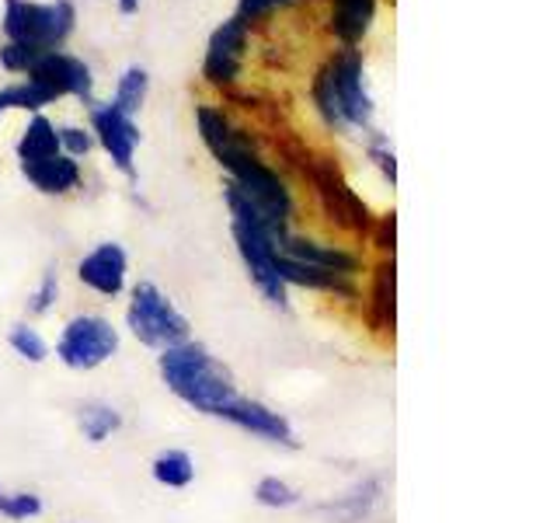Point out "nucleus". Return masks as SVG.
Here are the masks:
<instances>
[{"label": "nucleus", "instance_id": "1", "mask_svg": "<svg viewBox=\"0 0 557 523\" xmlns=\"http://www.w3.org/2000/svg\"><path fill=\"white\" fill-rule=\"evenodd\" d=\"M196 126H199L206 150L216 157V165L226 174H231V185L258 209L261 220L272 227V234L275 238L289 234L293 217H296L293 188L286 185L283 174L258 154L251 133H244L231 115L223 109H213V105H199Z\"/></svg>", "mask_w": 557, "mask_h": 523}, {"label": "nucleus", "instance_id": "2", "mask_svg": "<svg viewBox=\"0 0 557 523\" xmlns=\"http://www.w3.org/2000/svg\"><path fill=\"white\" fill-rule=\"evenodd\" d=\"M157 377L185 409L206 418H220L240 394L234 370L199 339H185L157 353Z\"/></svg>", "mask_w": 557, "mask_h": 523}, {"label": "nucleus", "instance_id": "3", "mask_svg": "<svg viewBox=\"0 0 557 523\" xmlns=\"http://www.w3.org/2000/svg\"><path fill=\"white\" fill-rule=\"evenodd\" d=\"M313 105H318L324 126L335 133L366 136L373 130L376 105L356 49H345L321 66V74L313 77Z\"/></svg>", "mask_w": 557, "mask_h": 523}, {"label": "nucleus", "instance_id": "4", "mask_svg": "<svg viewBox=\"0 0 557 523\" xmlns=\"http://www.w3.org/2000/svg\"><path fill=\"white\" fill-rule=\"evenodd\" d=\"M223 203L231 209V234L237 244V255L248 269L251 287L261 293V301L275 311H289V287L278 276V248L272 227L261 220L258 209L240 196V192L226 182L223 185Z\"/></svg>", "mask_w": 557, "mask_h": 523}, {"label": "nucleus", "instance_id": "5", "mask_svg": "<svg viewBox=\"0 0 557 523\" xmlns=\"http://www.w3.org/2000/svg\"><path fill=\"white\" fill-rule=\"evenodd\" d=\"M126 293H129L126 331L139 345L153 349V353H164V349L191 339V321L185 318V311L171 301L168 290L150 283V279H139Z\"/></svg>", "mask_w": 557, "mask_h": 523}, {"label": "nucleus", "instance_id": "6", "mask_svg": "<svg viewBox=\"0 0 557 523\" xmlns=\"http://www.w3.org/2000/svg\"><path fill=\"white\" fill-rule=\"evenodd\" d=\"M304 174L313 188V196H318L324 220L335 227V231L370 238V227L376 217L370 214V206L362 203V196L352 188V182L345 179V171L331 161V157H307Z\"/></svg>", "mask_w": 557, "mask_h": 523}, {"label": "nucleus", "instance_id": "7", "mask_svg": "<svg viewBox=\"0 0 557 523\" xmlns=\"http://www.w3.org/2000/svg\"><path fill=\"white\" fill-rule=\"evenodd\" d=\"M122 349V331L95 311H77L74 318H66L57 336V360L74 374L101 370L104 363H112Z\"/></svg>", "mask_w": 557, "mask_h": 523}, {"label": "nucleus", "instance_id": "8", "mask_svg": "<svg viewBox=\"0 0 557 523\" xmlns=\"http://www.w3.org/2000/svg\"><path fill=\"white\" fill-rule=\"evenodd\" d=\"M77 11L70 0L57 4H32V0H4V35L14 46H28L39 52L60 49L74 32Z\"/></svg>", "mask_w": 557, "mask_h": 523}, {"label": "nucleus", "instance_id": "9", "mask_svg": "<svg viewBox=\"0 0 557 523\" xmlns=\"http://www.w3.org/2000/svg\"><path fill=\"white\" fill-rule=\"evenodd\" d=\"M220 423H231L234 429L255 436V440L278 447V450H300V433L289 423L286 412H278L265 401H258L251 394H237L231 405L223 409Z\"/></svg>", "mask_w": 557, "mask_h": 523}, {"label": "nucleus", "instance_id": "10", "mask_svg": "<svg viewBox=\"0 0 557 523\" xmlns=\"http://www.w3.org/2000/svg\"><path fill=\"white\" fill-rule=\"evenodd\" d=\"M25 77L35 81L39 87H46V92L52 95V101L66 98V95H74L81 101H91V95H95L91 66H87L84 60H77V57H66V52H60V49L39 52L35 63L25 70Z\"/></svg>", "mask_w": 557, "mask_h": 523}, {"label": "nucleus", "instance_id": "11", "mask_svg": "<svg viewBox=\"0 0 557 523\" xmlns=\"http://www.w3.org/2000/svg\"><path fill=\"white\" fill-rule=\"evenodd\" d=\"M77 283L104 301H115L129 290V255L119 241H101L77 258Z\"/></svg>", "mask_w": 557, "mask_h": 523}, {"label": "nucleus", "instance_id": "12", "mask_svg": "<svg viewBox=\"0 0 557 523\" xmlns=\"http://www.w3.org/2000/svg\"><path fill=\"white\" fill-rule=\"evenodd\" d=\"M362 318H366V331L376 342H394L397 336V266L394 255L380 258L373 272H370V287H366L362 296Z\"/></svg>", "mask_w": 557, "mask_h": 523}, {"label": "nucleus", "instance_id": "13", "mask_svg": "<svg viewBox=\"0 0 557 523\" xmlns=\"http://www.w3.org/2000/svg\"><path fill=\"white\" fill-rule=\"evenodd\" d=\"M91 133L95 144H101V150L112 157V165L119 174H126L129 182H136V147H139V126L129 119L115 112L112 105H98L91 109Z\"/></svg>", "mask_w": 557, "mask_h": 523}, {"label": "nucleus", "instance_id": "14", "mask_svg": "<svg viewBox=\"0 0 557 523\" xmlns=\"http://www.w3.org/2000/svg\"><path fill=\"white\" fill-rule=\"evenodd\" d=\"M278 255H286L293 262H304V266L313 269H327V272H342V276H356L362 272V255L345 248V244L335 241H318V238H304V234H283L275 238Z\"/></svg>", "mask_w": 557, "mask_h": 523}, {"label": "nucleus", "instance_id": "15", "mask_svg": "<svg viewBox=\"0 0 557 523\" xmlns=\"http://www.w3.org/2000/svg\"><path fill=\"white\" fill-rule=\"evenodd\" d=\"M248 25L231 17L223 22L213 35H209V49H206V63H202V74L209 84L226 87L240 77V66H244V49H248Z\"/></svg>", "mask_w": 557, "mask_h": 523}, {"label": "nucleus", "instance_id": "16", "mask_svg": "<svg viewBox=\"0 0 557 523\" xmlns=\"http://www.w3.org/2000/svg\"><path fill=\"white\" fill-rule=\"evenodd\" d=\"M17 171H22V179L35 192H42V196H70V192H77L84 182L81 161H74V157H66V154L46 157V161H22Z\"/></svg>", "mask_w": 557, "mask_h": 523}, {"label": "nucleus", "instance_id": "17", "mask_svg": "<svg viewBox=\"0 0 557 523\" xmlns=\"http://www.w3.org/2000/svg\"><path fill=\"white\" fill-rule=\"evenodd\" d=\"M383 502V482L380 478H362L348 492L327 499L318 506V513L327 516V523H362L376 513V506Z\"/></svg>", "mask_w": 557, "mask_h": 523}, {"label": "nucleus", "instance_id": "18", "mask_svg": "<svg viewBox=\"0 0 557 523\" xmlns=\"http://www.w3.org/2000/svg\"><path fill=\"white\" fill-rule=\"evenodd\" d=\"M122 426H126V415H122V409L112 405V401L91 398L77 405V433L91 447L109 443L115 433H122Z\"/></svg>", "mask_w": 557, "mask_h": 523}, {"label": "nucleus", "instance_id": "19", "mask_svg": "<svg viewBox=\"0 0 557 523\" xmlns=\"http://www.w3.org/2000/svg\"><path fill=\"white\" fill-rule=\"evenodd\" d=\"M150 478L161 488H171V492H185V488L196 482V458L182 447L157 450L150 461Z\"/></svg>", "mask_w": 557, "mask_h": 523}, {"label": "nucleus", "instance_id": "20", "mask_svg": "<svg viewBox=\"0 0 557 523\" xmlns=\"http://www.w3.org/2000/svg\"><path fill=\"white\" fill-rule=\"evenodd\" d=\"M376 17V0H331V28L342 42L356 46Z\"/></svg>", "mask_w": 557, "mask_h": 523}, {"label": "nucleus", "instance_id": "21", "mask_svg": "<svg viewBox=\"0 0 557 523\" xmlns=\"http://www.w3.org/2000/svg\"><path fill=\"white\" fill-rule=\"evenodd\" d=\"M14 154H17V165H22V161H46V157L63 154L57 122H49L46 115H32L28 126L22 130V136H17Z\"/></svg>", "mask_w": 557, "mask_h": 523}, {"label": "nucleus", "instance_id": "22", "mask_svg": "<svg viewBox=\"0 0 557 523\" xmlns=\"http://www.w3.org/2000/svg\"><path fill=\"white\" fill-rule=\"evenodd\" d=\"M8 345H11V353L22 363H28V366H42L52 356V345L46 342V336L35 325H28V321H14L11 325Z\"/></svg>", "mask_w": 557, "mask_h": 523}, {"label": "nucleus", "instance_id": "23", "mask_svg": "<svg viewBox=\"0 0 557 523\" xmlns=\"http://www.w3.org/2000/svg\"><path fill=\"white\" fill-rule=\"evenodd\" d=\"M150 95V77H147V70L144 66H129L126 74L119 77L115 84V95H112V109L122 112V115H136L139 109H144V101Z\"/></svg>", "mask_w": 557, "mask_h": 523}, {"label": "nucleus", "instance_id": "24", "mask_svg": "<svg viewBox=\"0 0 557 523\" xmlns=\"http://www.w3.org/2000/svg\"><path fill=\"white\" fill-rule=\"evenodd\" d=\"M255 502L265 506V510H296V506L304 502V492L296 488L289 478L283 475H265L255 482Z\"/></svg>", "mask_w": 557, "mask_h": 523}, {"label": "nucleus", "instance_id": "25", "mask_svg": "<svg viewBox=\"0 0 557 523\" xmlns=\"http://www.w3.org/2000/svg\"><path fill=\"white\" fill-rule=\"evenodd\" d=\"M46 513V499L32 488H8L0 485V516L11 523H28Z\"/></svg>", "mask_w": 557, "mask_h": 523}, {"label": "nucleus", "instance_id": "26", "mask_svg": "<svg viewBox=\"0 0 557 523\" xmlns=\"http://www.w3.org/2000/svg\"><path fill=\"white\" fill-rule=\"evenodd\" d=\"M60 293H63V283H60V266H46V272L39 276V283H35V290L28 293L25 311L32 314V318H46V314L57 311Z\"/></svg>", "mask_w": 557, "mask_h": 523}, {"label": "nucleus", "instance_id": "27", "mask_svg": "<svg viewBox=\"0 0 557 523\" xmlns=\"http://www.w3.org/2000/svg\"><path fill=\"white\" fill-rule=\"evenodd\" d=\"M366 157H370L373 168L383 174V182H387V185L394 188V185H397V157H394L391 139L383 136L380 130H370V133H366Z\"/></svg>", "mask_w": 557, "mask_h": 523}, {"label": "nucleus", "instance_id": "28", "mask_svg": "<svg viewBox=\"0 0 557 523\" xmlns=\"http://www.w3.org/2000/svg\"><path fill=\"white\" fill-rule=\"evenodd\" d=\"M296 0H240L237 4V22H244V25H261L265 17H272L275 11H283V8H293Z\"/></svg>", "mask_w": 557, "mask_h": 523}, {"label": "nucleus", "instance_id": "29", "mask_svg": "<svg viewBox=\"0 0 557 523\" xmlns=\"http://www.w3.org/2000/svg\"><path fill=\"white\" fill-rule=\"evenodd\" d=\"M60 133V150L66 157H74V161H81V157H87L95 150V133L84 130V126H57Z\"/></svg>", "mask_w": 557, "mask_h": 523}, {"label": "nucleus", "instance_id": "30", "mask_svg": "<svg viewBox=\"0 0 557 523\" xmlns=\"http://www.w3.org/2000/svg\"><path fill=\"white\" fill-rule=\"evenodd\" d=\"M370 238H373V244H376L380 258H391V255H394V238H397V217H394V214L376 217L373 227H370Z\"/></svg>", "mask_w": 557, "mask_h": 523}, {"label": "nucleus", "instance_id": "31", "mask_svg": "<svg viewBox=\"0 0 557 523\" xmlns=\"http://www.w3.org/2000/svg\"><path fill=\"white\" fill-rule=\"evenodd\" d=\"M136 8H139V0H119V11L122 14H133Z\"/></svg>", "mask_w": 557, "mask_h": 523}, {"label": "nucleus", "instance_id": "32", "mask_svg": "<svg viewBox=\"0 0 557 523\" xmlns=\"http://www.w3.org/2000/svg\"><path fill=\"white\" fill-rule=\"evenodd\" d=\"M0 115H4V109H0Z\"/></svg>", "mask_w": 557, "mask_h": 523}]
</instances>
